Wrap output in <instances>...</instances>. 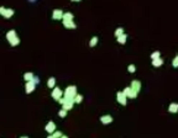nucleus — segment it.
Returning <instances> with one entry per match:
<instances>
[{
  "label": "nucleus",
  "instance_id": "obj_1",
  "mask_svg": "<svg viewBox=\"0 0 178 138\" xmlns=\"http://www.w3.org/2000/svg\"><path fill=\"white\" fill-rule=\"evenodd\" d=\"M75 95H77V86L74 85L67 86L66 90L63 91V96L67 97V99H74Z\"/></svg>",
  "mask_w": 178,
  "mask_h": 138
},
{
  "label": "nucleus",
  "instance_id": "obj_2",
  "mask_svg": "<svg viewBox=\"0 0 178 138\" xmlns=\"http://www.w3.org/2000/svg\"><path fill=\"white\" fill-rule=\"evenodd\" d=\"M122 93L126 95L127 99H135L136 96H137V94H139V93H136V91L132 89L131 86H126V88L124 89V91H122Z\"/></svg>",
  "mask_w": 178,
  "mask_h": 138
},
{
  "label": "nucleus",
  "instance_id": "obj_3",
  "mask_svg": "<svg viewBox=\"0 0 178 138\" xmlns=\"http://www.w3.org/2000/svg\"><path fill=\"white\" fill-rule=\"evenodd\" d=\"M0 15L4 16L5 19H10V17L14 15V10L6 9V8H4V6H1V8H0Z\"/></svg>",
  "mask_w": 178,
  "mask_h": 138
},
{
  "label": "nucleus",
  "instance_id": "obj_4",
  "mask_svg": "<svg viewBox=\"0 0 178 138\" xmlns=\"http://www.w3.org/2000/svg\"><path fill=\"white\" fill-rule=\"evenodd\" d=\"M51 96L55 99V100H60L62 96H63V91L60 89V88H53V90H52V94H51Z\"/></svg>",
  "mask_w": 178,
  "mask_h": 138
},
{
  "label": "nucleus",
  "instance_id": "obj_5",
  "mask_svg": "<svg viewBox=\"0 0 178 138\" xmlns=\"http://www.w3.org/2000/svg\"><path fill=\"white\" fill-rule=\"evenodd\" d=\"M73 105H74V100H73V99H67V97H66L64 102L62 104V109L67 110V111H69V110H72Z\"/></svg>",
  "mask_w": 178,
  "mask_h": 138
},
{
  "label": "nucleus",
  "instance_id": "obj_6",
  "mask_svg": "<svg viewBox=\"0 0 178 138\" xmlns=\"http://www.w3.org/2000/svg\"><path fill=\"white\" fill-rule=\"evenodd\" d=\"M116 99H117V102H119V104H121V105H124V106L127 104V97H126V95H125L122 91L116 94Z\"/></svg>",
  "mask_w": 178,
  "mask_h": 138
},
{
  "label": "nucleus",
  "instance_id": "obj_7",
  "mask_svg": "<svg viewBox=\"0 0 178 138\" xmlns=\"http://www.w3.org/2000/svg\"><path fill=\"white\" fill-rule=\"evenodd\" d=\"M63 11L61 9H56L53 10V12H52V19L53 20H62L63 19Z\"/></svg>",
  "mask_w": 178,
  "mask_h": 138
},
{
  "label": "nucleus",
  "instance_id": "obj_8",
  "mask_svg": "<svg viewBox=\"0 0 178 138\" xmlns=\"http://www.w3.org/2000/svg\"><path fill=\"white\" fill-rule=\"evenodd\" d=\"M45 129H46V132H48L50 134H52L55 131H56V123H55L53 121H50V122L46 124Z\"/></svg>",
  "mask_w": 178,
  "mask_h": 138
},
{
  "label": "nucleus",
  "instance_id": "obj_9",
  "mask_svg": "<svg viewBox=\"0 0 178 138\" xmlns=\"http://www.w3.org/2000/svg\"><path fill=\"white\" fill-rule=\"evenodd\" d=\"M35 86H36V84H35L33 81H26V86H25V89H26V94L32 93V91L35 90Z\"/></svg>",
  "mask_w": 178,
  "mask_h": 138
},
{
  "label": "nucleus",
  "instance_id": "obj_10",
  "mask_svg": "<svg viewBox=\"0 0 178 138\" xmlns=\"http://www.w3.org/2000/svg\"><path fill=\"white\" fill-rule=\"evenodd\" d=\"M100 122L103 124H109L112 122V117L110 116V115H104V116H102L100 117Z\"/></svg>",
  "mask_w": 178,
  "mask_h": 138
},
{
  "label": "nucleus",
  "instance_id": "obj_11",
  "mask_svg": "<svg viewBox=\"0 0 178 138\" xmlns=\"http://www.w3.org/2000/svg\"><path fill=\"white\" fill-rule=\"evenodd\" d=\"M63 21V26L66 27V29H75L77 26H75V24L73 22V20H62Z\"/></svg>",
  "mask_w": 178,
  "mask_h": 138
},
{
  "label": "nucleus",
  "instance_id": "obj_12",
  "mask_svg": "<svg viewBox=\"0 0 178 138\" xmlns=\"http://www.w3.org/2000/svg\"><path fill=\"white\" fill-rule=\"evenodd\" d=\"M131 88L136 91V93H140V90H141V83L139 80H132Z\"/></svg>",
  "mask_w": 178,
  "mask_h": 138
},
{
  "label": "nucleus",
  "instance_id": "obj_13",
  "mask_svg": "<svg viewBox=\"0 0 178 138\" xmlns=\"http://www.w3.org/2000/svg\"><path fill=\"white\" fill-rule=\"evenodd\" d=\"M16 37H17V36H16V32H15L14 30H10L9 32L6 34V38H8V41H9V42H13Z\"/></svg>",
  "mask_w": 178,
  "mask_h": 138
},
{
  "label": "nucleus",
  "instance_id": "obj_14",
  "mask_svg": "<svg viewBox=\"0 0 178 138\" xmlns=\"http://www.w3.org/2000/svg\"><path fill=\"white\" fill-rule=\"evenodd\" d=\"M168 112H171V114H177L178 112V104L172 102V104L168 106Z\"/></svg>",
  "mask_w": 178,
  "mask_h": 138
},
{
  "label": "nucleus",
  "instance_id": "obj_15",
  "mask_svg": "<svg viewBox=\"0 0 178 138\" xmlns=\"http://www.w3.org/2000/svg\"><path fill=\"white\" fill-rule=\"evenodd\" d=\"M162 64H163V59H162L161 57L157 58V59H152V65H153V67H156V68L161 67Z\"/></svg>",
  "mask_w": 178,
  "mask_h": 138
},
{
  "label": "nucleus",
  "instance_id": "obj_16",
  "mask_svg": "<svg viewBox=\"0 0 178 138\" xmlns=\"http://www.w3.org/2000/svg\"><path fill=\"white\" fill-rule=\"evenodd\" d=\"M117 38V42L120 43V44H124V43L126 42V40H127V36H126V34H122V35H120L119 37H116Z\"/></svg>",
  "mask_w": 178,
  "mask_h": 138
},
{
  "label": "nucleus",
  "instance_id": "obj_17",
  "mask_svg": "<svg viewBox=\"0 0 178 138\" xmlns=\"http://www.w3.org/2000/svg\"><path fill=\"white\" fill-rule=\"evenodd\" d=\"M55 85H56V79L52 76V78H50V79H48V81H47V86H48L50 89H53V88H55Z\"/></svg>",
  "mask_w": 178,
  "mask_h": 138
},
{
  "label": "nucleus",
  "instance_id": "obj_18",
  "mask_svg": "<svg viewBox=\"0 0 178 138\" xmlns=\"http://www.w3.org/2000/svg\"><path fill=\"white\" fill-rule=\"evenodd\" d=\"M33 74L32 73H25V75H23V79L26 81H32V79H33Z\"/></svg>",
  "mask_w": 178,
  "mask_h": 138
},
{
  "label": "nucleus",
  "instance_id": "obj_19",
  "mask_svg": "<svg viewBox=\"0 0 178 138\" xmlns=\"http://www.w3.org/2000/svg\"><path fill=\"white\" fill-rule=\"evenodd\" d=\"M73 14H70V12H66V14H63V19L62 20H73Z\"/></svg>",
  "mask_w": 178,
  "mask_h": 138
},
{
  "label": "nucleus",
  "instance_id": "obj_20",
  "mask_svg": "<svg viewBox=\"0 0 178 138\" xmlns=\"http://www.w3.org/2000/svg\"><path fill=\"white\" fill-rule=\"evenodd\" d=\"M73 100H74L75 104H80V102L83 101V95H78V94H77V95H75V97L73 99Z\"/></svg>",
  "mask_w": 178,
  "mask_h": 138
},
{
  "label": "nucleus",
  "instance_id": "obj_21",
  "mask_svg": "<svg viewBox=\"0 0 178 138\" xmlns=\"http://www.w3.org/2000/svg\"><path fill=\"white\" fill-rule=\"evenodd\" d=\"M97 43H98V37H95V36H94V37L90 40V43H89V46H90V47H94Z\"/></svg>",
  "mask_w": 178,
  "mask_h": 138
},
{
  "label": "nucleus",
  "instance_id": "obj_22",
  "mask_svg": "<svg viewBox=\"0 0 178 138\" xmlns=\"http://www.w3.org/2000/svg\"><path fill=\"white\" fill-rule=\"evenodd\" d=\"M122 34H124V29H122V27H117V29L115 30V36H116V37H119V36Z\"/></svg>",
  "mask_w": 178,
  "mask_h": 138
},
{
  "label": "nucleus",
  "instance_id": "obj_23",
  "mask_svg": "<svg viewBox=\"0 0 178 138\" xmlns=\"http://www.w3.org/2000/svg\"><path fill=\"white\" fill-rule=\"evenodd\" d=\"M161 57V53L158 52V51H156V52H153L152 54H151V59H157V58Z\"/></svg>",
  "mask_w": 178,
  "mask_h": 138
},
{
  "label": "nucleus",
  "instance_id": "obj_24",
  "mask_svg": "<svg viewBox=\"0 0 178 138\" xmlns=\"http://www.w3.org/2000/svg\"><path fill=\"white\" fill-rule=\"evenodd\" d=\"M66 115H67V110H64V109L60 110V112H58V116H60V117H66Z\"/></svg>",
  "mask_w": 178,
  "mask_h": 138
},
{
  "label": "nucleus",
  "instance_id": "obj_25",
  "mask_svg": "<svg viewBox=\"0 0 178 138\" xmlns=\"http://www.w3.org/2000/svg\"><path fill=\"white\" fill-rule=\"evenodd\" d=\"M172 65H173L174 68H178V56H176V57L173 58V61H172Z\"/></svg>",
  "mask_w": 178,
  "mask_h": 138
},
{
  "label": "nucleus",
  "instance_id": "obj_26",
  "mask_svg": "<svg viewBox=\"0 0 178 138\" xmlns=\"http://www.w3.org/2000/svg\"><path fill=\"white\" fill-rule=\"evenodd\" d=\"M52 134H53V137H55V138H61L62 136H63V134H62V132H60V131H55Z\"/></svg>",
  "mask_w": 178,
  "mask_h": 138
},
{
  "label": "nucleus",
  "instance_id": "obj_27",
  "mask_svg": "<svg viewBox=\"0 0 178 138\" xmlns=\"http://www.w3.org/2000/svg\"><path fill=\"white\" fill-rule=\"evenodd\" d=\"M127 70L130 71V73H135V70H136V67L134 65V64H130L129 67H127Z\"/></svg>",
  "mask_w": 178,
  "mask_h": 138
},
{
  "label": "nucleus",
  "instance_id": "obj_28",
  "mask_svg": "<svg viewBox=\"0 0 178 138\" xmlns=\"http://www.w3.org/2000/svg\"><path fill=\"white\" fill-rule=\"evenodd\" d=\"M32 81L35 83V84H38V83H40V78H38V76H33Z\"/></svg>",
  "mask_w": 178,
  "mask_h": 138
},
{
  "label": "nucleus",
  "instance_id": "obj_29",
  "mask_svg": "<svg viewBox=\"0 0 178 138\" xmlns=\"http://www.w3.org/2000/svg\"><path fill=\"white\" fill-rule=\"evenodd\" d=\"M47 138H55V137H53V134H50V136H48Z\"/></svg>",
  "mask_w": 178,
  "mask_h": 138
},
{
  "label": "nucleus",
  "instance_id": "obj_30",
  "mask_svg": "<svg viewBox=\"0 0 178 138\" xmlns=\"http://www.w3.org/2000/svg\"><path fill=\"white\" fill-rule=\"evenodd\" d=\"M72 1H74V3H78V1H80V0H72Z\"/></svg>",
  "mask_w": 178,
  "mask_h": 138
},
{
  "label": "nucleus",
  "instance_id": "obj_31",
  "mask_svg": "<svg viewBox=\"0 0 178 138\" xmlns=\"http://www.w3.org/2000/svg\"><path fill=\"white\" fill-rule=\"evenodd\" d=\"M61 138H68V137H67V136H62Z\"/></svg>",
  "mask_w": 178,
  "mask_h": 138
},
{
  "label": "nucleus",
  "instance_id": "obj_32",
  "mask_svg": "<svg viewBox=\"0 0 178 138\" xmlns=\"http://www.w3.org/2000/svg\"><path fill=\"white\" fill-rule=\"evenodd\" d=\"M21 138H27V137H21Z\"/></svg>",
  "mask_w": 178,
  "mask_h": 138
}]
</instances>
